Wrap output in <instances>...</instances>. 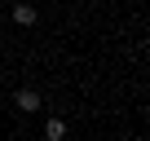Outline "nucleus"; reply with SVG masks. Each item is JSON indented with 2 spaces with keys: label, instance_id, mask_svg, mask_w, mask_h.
<instances>
[{
  "label": "nucleus",
  "instance_id": "nucleus-1",
  "mask_svg": "<svg viewBox=\"0 0 150 141\" xmlns=\"http://www.w3.org/2000/svg\"><path fill=\"white\" fill-rule=\"evenodd\" d=\"M13 106H18L22 115H31V110H40V93H35V88H18V93H13Z\"/></svg>",
  "mask_w": 150,
  "mask_h": 141
},
{
  "label": "nucleus",
  "instance_id": "nucleus-2",
  "mask_svg": "<svg viewBox=\"0 0 150 141\" xmlns=\"http://www.w3.org/2000/svg\"><path fill=\"white\" fill-rule=\"evenodd\" d=\"M35 18H40L35 5H13V22H18V27H35Z\"/></svg>",
  "mask_w": 150,
  "mask_h": 141
},
{
  "label": "nucleus",
  "instance_id": "nucleus-3",
  "mask_svg": "<svg viewBox=\"0 0 150 141\" xmlns=\"http://www.w3.org/2000/svg\"><path fill=\"white\" fill-rule=\"evenodd\" d=\"M44 141H66V119H57V115H53V119L44 123Z\"/></svg>",
  "mask_w": 150,
  "mask_h": 141
}]
</instances>
